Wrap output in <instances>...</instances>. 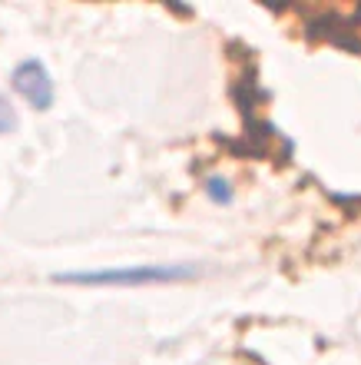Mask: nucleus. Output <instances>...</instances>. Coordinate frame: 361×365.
I'll return each instance as SVG.
<instances>
[{
    "label": "nucleus",
    "instance_id": "f257e3e1",
    "mask_svg": "<svg viewBox=\"0 0 361 365\" xmlns=\"http://www.w3.org/2000/svg\"><path fill=\"white\" fill-rule=\"evenodd\" d=\"M192 269H172V266H136V269H116V272H83V276H67L70 282H169V279H189Z\"/></svg>",
    "mask_w": 361,
    "mask_h": 365
},
{
    "label": "nucleus",
    "instance_id": "7ed1b4c3",
    "mask_svg": "<svg viewBox=\"0 0 361 365\" xmlns=\"http://www.w3.org/2000/svg\"><path fill=\"white\" fill-rule=\"evenodd\" d=\"M10 126H14V110H10V103L0 96V133H7Z\"/></svg>",
    "mask_w": 361,
    "mask_h": 365
},
{
    "label": "nucleus",
    "instance_id": "f03ea898",
    "mask_svg": "<svg viewBox=\"0 0 361 365\" xmlns=\"http://www.w3.org/2000/svg\"><path fill=\"white\" fill-rule=\"evenodd\" d=\"M14 87H17V93L23 96L30 106H37V110H47V106L53 103V80H50V73L37 60L20 63L17 73H14Z\"/></svg>",
    "mask_w": 361,
    "mask_h": 365
}]
</instances>
